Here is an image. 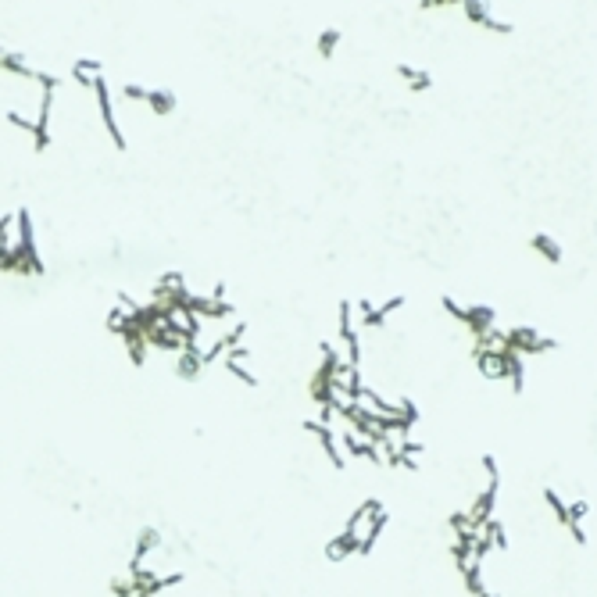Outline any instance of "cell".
<instances>
[{
    "instance_id": "4",
    "label": "cell",
    "mask_w": 597,
    "mask_h": 597,
    "mask_svg": "<svg viewBox=\"0 0 597 597\" xmlns=\"http://www.w3.org/2000/svg\"><path fill=\"white\" fill-rule=\"evenodd\" d=\"M533 243H537V250H544V254H547L551 261H558V247H554V240H551V236H537Z\"/></svg>"
},
{
    "instance_id": "2",
    "label": "cell",
    "mask_w": 597,
    "mask_h": 597,
    "mask_svg": "<svg viewBox=\"0 0 597 597\" xmlns=\"http://www.w3.org/2000/svg\"><path fill=\"white\" fill-rule=\"evenodd\" d=\"M72 75H75V82L86 86V89H93V86L104 79V72H101L97 61H75V65H72Z\"/></svg>"
},
{
    "instance_id": "5",
    "label": "cell",
    "mask_w": 597,
    "mask_h": 597,
    "mask_svg": "<svg viewBox=\"0 0 597 597\" xmlns=\"http://www.w3.org/2000/svg\"><path fill=\"white\" fill-rule=\"evenodd\" d=\"M336 40H340V33H326V36H322V54H329Z\"/></svg>"
},
{
    "instance_id": "1",
    "label": "cell",
    "mask_w": 597,
    "mask_h": 597,
    "mask_svg": "<svg viewBox=\"0 0 597 597\" xmlns=\"http://www.w3.org/2000/svg\"><path fill=\"white\" fill-rule=\"evenodd\" d=\"M383 522H387V512H383L380 501H365V505H361L347 522H343V537L354 544L358 554H365V551L375 544V537H380Z\"/></svg>"
},
{
    "instance_id": "3",
    "label": "cell",
    "mask_w": 597,
    "mask_h": 597,
    "mask_svg": "<svg viewBox=\"0 0 597 597\" xmlns=\"http://www.w3.org/2000/svg\"><path fill=\"white\" fill-rule=\"evenodd\" d=\"M397 75L408 79V86H412V89H426V86H429V75H426V72H415V69H408V65H401Z\"/></svg>"
}]
</instances>
